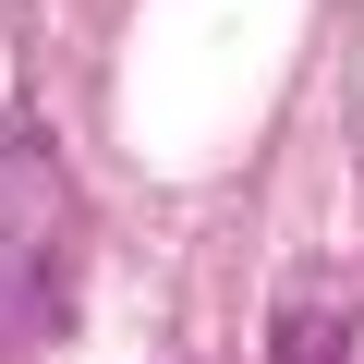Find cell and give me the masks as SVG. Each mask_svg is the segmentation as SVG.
<instances>
[{
  "label": "cell",
  "mask_w": 364,
  "mask_h": 364,
  "mask_svg": "<svg viewBox=\"0 0 364 364\" xmlns=\"http://www.w3.org/2000/svg\"><path fill=\"white\" fill-rule=\"evenodd\" d=\"M267 364H364V304L340 267H291L267 304Z\"/></svg>",
  "instance_id": "obj_2"
},
{
  "label": "cell",
  "mask_w": 364,
  "mask_h": 364,
  "mask_svg": "<svg viewBox=\"0 0 364 364\" xmlns=\"http://www.w3.org/2000/svg\"><path fill=\"white\" fill-rule=\"evenodd\" d=\"M73 279H85V207H73V170L49 158L37 122H0V352L61 340Z\"/></svg>",
  "instance_id": "obj_1"
}]
</instances>
